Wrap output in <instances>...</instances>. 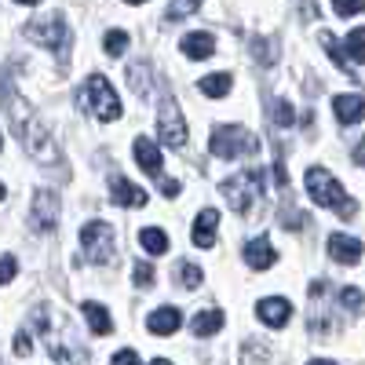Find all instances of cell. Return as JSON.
Here are the masks:
<instances>
[{"mask_svg":"<svg viewBox=\"0 0 365 365\" xmlns=\"http://www.w3.org/2000/svg\"><path fill=\"white\" fill-rule=\"evenodd\" d=\"M332 113H336L340 125H358V120H365V99L361 96H336L332 99Z\"/></svg>","mask_w":365,"mask_h":365,"instance_id":"cell-14","label":"cell"},{"mask_svg":"<svg viewBox=\"0 0 365 365\" xmlns=\"http://www.w3.org/2000/svg\"><path fill=\"white\" fill-rule=\"evenodd\" d=\"M135 161H139V168H143L150 179H161L165 161H161V150H158L154 139H135Z\"/></svg>","mask_w":365,"mask_h":365,"instance_id":"cell-13","label":"cell"},{"mask_svg":"<svg viewBox=\"0 0 365 365\" xmlns=\"http://www.w3.org/2000/svg\"><path fill=\"white\" fill-rule=\"evenodd\" d=\"M322 44H325V51H329V58H332V63H336L344 73H354V66L347 63V58H344V51H340V44H336V37H332V34H322Z\"/></svg>","mask_w":365,"mask_h":365,"instance_id":"cell-28","label":"cell"},{"mask_svg":"<svg viewBox=\"0 0 365 365\" xmlns=\"http://www.w3.org/2000/svg\"><path fill=\"white\" fill-rule=\"evenodd\" d=\"M194 336H216V332L223 329V311H201L194 314Z\"/></svg>","mask_w":365,"mask_h":365,"instance_id":"cell-22","label":"cell"},{"mask_svg":"<svg viewBox=\"0 0 365 365\" xmlns=\"http://www.w3.org/2000/svg\"><path fill=\"white\" fill-rule=\"evenodd\" d=\"M307 194L314 197V205H325L332 212H340V220H354L358 205L347 197V190L336 182V175L325 168H307Z\"/></svg>","mask_w":365,"mask_h":365,"instance_id":"cell-2","label":"cell"},{"mask_svg":"<svg viewBox=\"0 0 365 365\" xmlns=\"http://www.w3.org/2000/svg\"><path fill=\"white\" fill-rule=\"evenodd\" d=\"M63 220V201H58L51 190H37L34 205H29V223H34L37 234H51Z\"/></svg>","mask_w":365,"mask_h":365,"instance_id":"cell-8","label":"cell"},{"mask_svg":"<svg viewBox=\"0 0 365 365\" xmlns=\"http://www.w3.org/2000/svg\"><path fill=\"white\" fill-rule=\"evenodd\" d=\"M158 139L172 150H182L187 146V120H182L175 99H165L161 110H158Z\"/></svg>","mask_w":365,"mask_h":365,"instance_id":"cell-7","label":"cell"},{"mask_svg":"<svg viewBox=\"0 0 365 365\" xmlns=\"http://www.w3.org/2000/svg\"><path fill=\"white\" fill-rule=\"evenodd\" d=\"M263 187H267V172L263 168H241L237 175L223 179V197L227 205L237 212V216H249V212L256 208V201L263 197Z\"/></svg>","mask_w":365,"mask_h":365,"instance_id":"cell-1","label":"cell"},{"mask_svg":"<svg viewBox=\"0 0 365 365\" xmlns=\"http://www.w3.org/2000/svg\"><path fill=\"white\" fill-rule=\"evenodd\" d=\"M256 314H259V322H263V325L282 329V325L292 318V303H289L285 296H267V299H259V303H256Z\"/></svg>","mask_w":365,"mask_h":365,"instance_id":"cell-10","label":"cell"},{"mask_svg":"<svg viewBox=\"0 0 365 365\" xmlns=\"http://www.w3.org/2000/svg\"><path fill=\"white\" fill-rule=\"evenodd\" d=\"M139 245L150 252V256H165L168 252V234L161 227H143L139 230Z\"/></svg>","mask_w":365,"mask_h":365,"instance_id":"cell-19","label":"cell"},{"mask_svg":"<svg viewBox=\"0 0 365 365\" xmlns=\"http://www.w3.org/2000/svg\"><path fill=\"white\" fill-rule=\"evenodd\" d=\"M0 201H4V182H0Z\"/></svg>","mask_w":365,"mask_h":365,"instance_id":"cell-42","label":"cell"},{"mask_svg":"<svg viewBox=\"0 0 365 365\" xmlns=\"http://www.w3.org/2000/svg\"><path fill=\"white\" fill-rule=\"evenodd\" d=\"M259 150V139L249 132V128H237V125H220L216 132L208 135V154L212 158H249Z\"/></svg>","mask_w":365,"mask_h":365,"instance_id":"cell-4","label":"cell"},{"mask_svg":"<svg viewBox=\"0 0 365 365\" xmlns=\"http://www.w3.org/2000/svg\"><path fill=\"white\" fill-rule=\"evenodd\" d=\"M216 227H220V212L216 208H201L197 220H194V245L197 249H212L216 245Z\"/></svg>","mask_w":365,"mask_h":365,"instance_id":"cell-12","label":"cell"},{"mask_svg":"<svg viewBox=\"0 0 365 365\" xmlns=\"http://www.w3.org/2000/svg\"><path fill=\"white\" fill-rule=\"evenodd\" d=\"M270 120H274L278 128H292V125H296V110H292V103L274 99V103H270Z\"/></svg>","mask_w":365,"mask_h":365,"instance_id":"cell-26","label":"cell"},{"mask_svg":"<svg viewBox=\"0 0 365 365\" xmlns=\"http://www.w3.org/2000/svg\"><path fill=\"white\" fill-rule=\"evenodd\" d=\"M128 81H132V91L135 96H150V88H154V70H150V63H132L128 66Z\"/></svg>","mask_w":365,"mask_h":365,"instance_id":"cell-20","label":"cell"},{"mask_svg":"<svg viewBox=\"0 0 365 365\" xmlns=\"http://www.w3.org/2000/svg\"><path fill=\"white\" fill-rule=\"evenodd\" d=\"M361 289H354V285H347V289H340V307L347 311V314H358L361 311Z\"/></svg>","mask_w":365,"mask_h":365,"instance_id":"cell-30","label":"cell"},{"mask_svg":"<svg viewBox=\"0 0 365 365\" xmlns=\"http://www.w3.org/2000/svg\"><path fill=\"white\" fill-rule=\"evenodd\" d=\"M307 365H336V361H325V358H311Z\"/></svg>","mask_w":365,"mask_h":365,"instance_id":"cell-39","label":"cell"},{"mask_svg":"<svg viewBox=\"0 0 365 365\" xmlns=\"http://www.w3.org/2000/svg\"><path fill=\"white\" fill-rule=\"evenodd\" d=\"M15 4H41V0H15Z\"/></svg>","mask_w":365,"mask_h":365,"instance_id":"cell-41","label":"cell"},{"mask_svg":"<svg viewBox=\"0 0 365 365\" xmlns=\"http://www.w3.org/2000/svg\"><path fill=\"white\" fill-rule=\"evenodd\" d=\"M22 34L34 41V44H44L48 51H55L58 58L66 63V55H70V26L58 19V15H51V19H41V22H26V29Z\"/></svg>","mask_w":365,"mask_h":365,"instance_id":"cell-5","label":"cell"},{"mask_svg":"<svg viewBox=\"0 0 365 365\" xmlns=\"http://www.w3.org/2000/svg\"><path fill=\"white\" fill-rule=\"evenodd\" d=\"M172 278H175V285H182V289H197V285L205 282V274H201V267H194V263H179Z\"/></svg>","mask_w":365,"mask_h":365,"instance_id":"cell-25","label":"cell"},{"mask_svg":"<svg viewBox=\"0 0 365 365\" xmlns=\"http://www.w3.org/2000/svg\"><path fill=\"white\" fill-rule=\"evenodd\" d=\"M0 150H4V135H0Z\"/></svg>","mask_w":365,"mask_h":365,"instance_id":"cell-44","label":"cell"},{"mask_svg":"<svg viewBox=\"0 0 365 365\" xmlns=\"http://www.w3.org/2000/svg\"><path fill=\"white\" fill-rule=\"evenodd\" d=\"M84 318H88V329L91 332H96V336H110V332H113V318H110V311L103 307V303H84Z\"/></svg>","mask_w":365,"mask_h":365,"instance_id":"cell-18","label":"cell"},{"mask_svg":"<svg viewBox=\"0 0 365 365\" xmlns=\"http://www.w3.org/2000/svg\"><path fill=\"white\" fill-rule=\"evenodd\" d=\"M81 245H84V252H88L91 263L103 267V263H110L113 252H117V230H113L106 220H91V223L81 227Z\"/></svg>","mask_w":365,"mask_h":365,"instance_id":"cell-6","label":"cell"},{"mask_svg":"<svg viewBox=\"0 0 365 365\" xmlns=\"http://www.w3.org/2000/svg\"><path fill=\"white\" fill-rule=\"evenodd\" d=\"M19 274V263H15V256H4L0 259V285H8L11 278Z\"/></svg>","mask_w":365,"mask_h":365,"instance_id":"cell-33","label":"cell"},{"mask_svg":"<svg viewBox=\"0 0 365 365\" xmlns=\"http://www.w3.org/2000/svg\"><path fill=\"white\" fill-rule=\"evenodd\" d=\"M329 256L336 259V263H344V267H354L358 259H361V252H365V245L358 237H351V234H329Z\"/></svg>","mask_w":365,"mask_h":365,"instance_id":"cell-9","label":"cell"},{"mask_svg":"<svg viewBox=\"0 0 365 365\" xmlns=\"http://www.w3.org/2000/svg\"><path fill=\"white\" fill-rule=\"evenodd\" d=\"M110 365H139V354L135 351H117Z\"/></svg>","mask_w":365,"mask_h":365,"instance_id":"cell-35","label":"cell"},{"mask_svg":"<svg viewBox=\"0 0 365 365\" xmlns=\"http://www.w3.org/2000/svg\"><path fill=\"white\" fill-rule=\"evenodd\" d=\"M125 4H143V0H125Z\"/></svg>","mask_w":365,"mask_h":365,"instance_id":"cell-43","label":"cell"},{"mask_svg":"<svg viewBox=\"0 0 365 365\" xmlns=\"http://www.w3.org/2000/svg\"><path fill=\"white\" fill-rule=\"evenodd\" d=\"M201 4H205V0H168V11H165V19H168V22H179V19L194 15Z\"/></svg>","mask_w":365,"mask_h":365,"instance_id":"cell-27","label":"cell"},{"mask_svg":"<svg viewBox=\"0 0 365 365\" xmlns=\"http://www.w3.org/2000/svg\"><path fill=\"white\" fill-rule=\"evenodd\" d=\"M103 48H106V55H120V51H125L128 48V34H125V29H110V34L103 37Z\"/></svg>","mask_w":365,"mask_h":365,"instance_id":"cell-29","label":"cell"},{"mask_svg":"<svg viewBox=\"0 0 365 365\" xmlns=\"http://www.w3.org/2000/svg\"><path fill=\"white\" fill-rule=\"evenodd\" d=\"M29 351H34V344H29L26 332H19V336H15V354L19 358H29Z\"/></svg>","mask_w":365,"mask_h":365,"instance_id":"cell-34","label":"cell"},{"mask_svg":"<svg viewBox=\"0 0 365 365\" xmlns=\"http://www.w3.org/2000/svg\"><path fill=\"white\" fill-rule=\"evenodd\" d=\"M245 263L252 270H267V267L278 263V252H274V245H270L267 237H256V241H249V245H245Z\"/></svg>","mask_w":365,"mask_h":365,"instance_id":"cell-16","label":"cell"},{"mask_svg":"<svg viewBox=\"0 0 365 365\" xmlns=\"http://www.w3.org/2000/svg\"><path fill=\"white\" fill-rule=\"evenodd\" d=\"M252 58L259 66H274V63H278V41H274V37H256L252 41Z\"/></svg>","mask_w":365,"mask_h":365,"instance_id":"cell-24","label":"cell"},{"mask_svg":"<svg viewBox=\"0 0 365 365\" xmlns=\"http://www.w3.org/2000/svg\"><path fill=\"white\" fill-rule=\"evenodd\" d=\"M179 51L187 55V58H208V55H216V37L212 34H187L182 37V44H179Z\"/></svg>","mask_w":365,"mask_h":365,"instance_id":"cell-17","label":"cell"},{"mask_svg":"<svg viewBox=\"0 0 365 365\" xmlns=\"http://www.w3.org/2000/svg\"><path fill=\"white\" fill-rule=\"evenodd\" d=\"M230 88H234L230 73H208V77H201V91H205L208 99H223V96H230Z\"/></svg>","mask_w":365,"mask_h":365,"instance_id":"cell-23","label":"cell"},{"mask_svg":"<svg viewBox=\"0 0 365 365\" xmlns=\"http://www.w3.org/2000/svg\"><path fill=\"white\" fill-rule=\"evenodd\" d=\"M274 179H278V187H289V172L282 161H274Z\"/></svg>","mask_w":365,"mask_h":365,"instance_id":"cell-36","label":"cell"},{"mask_svg":"<svg viewBox=\"0 0 365 365\" xmlns=\"http://www.w3.org/2000/svg\"><path fill=\"white\" fill-rule=\"evenodd\" d=\"M340 51H344V58H347L351 66H361L365 63V29H351Z\"/></svg>","mask_w":365,"mask_h":365,"instance_id":"cell-21","label":"cell"},{"mask_svg":"<svg viewBox=\"0 0 365 365\" xmlns=\"http://www.w3.org/2000/svg\"><path fill=\"white\" fill-rule=\"evenodd\" d=\"M150 365H172V361H165V358H154V361H150Z\"/></svg>","mask_w":365,"mask_h":365,"instance_id":"cell-40","label":"cell"},{"mask_svg":"<svg viewBox=\"0 0 365 365\" xmlns=\"http://www.w3.org/2000/svg\"><path fill=\"white\" fill-rule=\"evenodd\" d=\"M332 11L336 15H358V11H365V0H332Z\"/></svg>","mask_w":365,"mask_h":365,"instance_id":"cell-31","label":"cell"},{"mask_svg":"<svg viewBox=\"0 0 365 365\" xmlns=\"http://www.w3.org/2000/svg\"><path fill=\"white\" fill-rule=\"evenodd\" d=\"M182 325V311L179 307H158L154 314H150L146 329L154 332V336H172V332Z\"/></svg>","mask_w":365,"mask_h":365,"instance_id":"cell-15","label":"cell"},{"mask_svg":"<svg viewBox=\"0 0 365 365\" xmlns=\"http://www.w3.org/2000/svg\"><path fill=\"white\" fill-rule=\"evenodd\" d=\"M135 285H139V289L154 285V267H150V263H135Z\"/></svg>","mask_w":365,"mask_h":365,"instance_id":"cell-32","label":"cell"},{"mask_svg":"<svg viewBox=\"0 0 365 365\" xmlns=\"http://www.w3.org/2000/svg\"><path fill=\"white\" fill-rule=\"evenodd\" d=\"M77 103H81V110H88L91 117H99V120H117L120 117V96L113 91V84L103 73H91L81 84Z\"/></svg>","mask_w":365,"mask_h":365,"instance_id":"cell-3","label":"cell"},{"mask_svg":"<svg viewBox=\"0 0 365 365\" xmlns=\"http://www.w3.org/2000/svg\"><path fill=\"white\" fill-rule=\"evenodd\" d=\"M161 194H165V197H175V194H179V182H175V179H161Z\"/></svg>","mask_w":365,"mask_h":365,"instance_id":"cell-37","label":"cell"},{"mask_svg":"<svg viewBox=\"0 0 365 365\" xmlns=\"http://www.w3.org/2000/svg\"><path fill=\"white\" fill-rule=\"evenodd\" d=\"M354 165H358V168L365 165V135H361V139H358V146H354Z\"/></svg>","mask_w":365,"mask_h":365,"instance_id":"cell-38","label":"cell"},{"mask_svg":"<svg viewBox=\"0 0 365 365\" xmlns=\"http://www.w3.org/2000/svg\"><path fill=\"white\" fill-rule=\"evenodd\" d=\"M110 194H113V205H120V208H143L146 197H150L146 190H139L125 175H110Z\"/></svg>","mask_w":365,"mask_h":365,"instance_id":"cell-11","label":"cell"}]
</instances>
